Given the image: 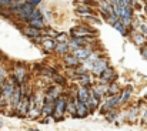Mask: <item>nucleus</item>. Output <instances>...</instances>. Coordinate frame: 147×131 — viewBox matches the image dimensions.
<instances>
[{"mask_svg":"<svg viewBox=\"0 0 147 131\" xmlns=\"http://www.w3.org/2000/svg\"><path fill=\"white\" fill-rule=\"evenodd\" d=\"M67 100H69V94H60V97L54 101V120L60 121L63 120V114L66 113L67 108Z\"/></svg>","mask_w":147,"mask_h":131,"instance_id":"nucleus-1","label":"nucleus"},{"mask_svg":"<svg viewBox=\"0 0 147 131\" xmlns=\"http://www.w3.org/2000/svg\"><path fill=\"white\" fill-rule=\"evenodd\" d=\"M11 76L16 79V81L22 86L23 83H26L27 80V71H26V67L24 66H17L16 69H13V73Z\"/></svg>","mask_w":147,"mask_h":131,"instance_id":"nucleus-2","label":"nucleus"},{"mask_svg":"<svg viewBox=\"0 0 147 131\" xmlns=\"http://www.w3.org/2000/svg\"><path fill=\"white\" fill-rule=\"evenodd\" d=\"M100 79H101L100 83H103V84H104V83H106V84H110V83H113V81L117 79V74L114 73V70H113L110 66H107L106 70L100 74Z\"/></svg>","mask_w":147,"mask_h":131,"instance_id":"nucleus-3","label":"nucleus"},{"mask_svg":"<svg viewBox=\"0 0 147 131\" xmlns=\"http://www.w3.org/2000/svg\"><path fill=\"white\" fill-rule=\"evenodd\" d=\"M76 118H86L90 113H89V108H87V105H86V103H83V101H80V100H77L76 98Z\"/></svg>","mask_w":147,"mask_h":131,"instance_id":"nucleus-4","label":"nucleus"},{"mask_svg":"<svg viewBox=\"0 0 147 131\" xmlns=\"http://www.w3.org/2000/svg\"><path fill=\"white\" fill-rule=\"evenodd\" d=\"M109 66V61H107V58H103V57H100L98 60H96L94 63H93V66H92V70H93V74H97L100 76L104 70H106V67Z\"/></svg>","mask_w":147,"mask_h":131,"instance_id":"nucleus-5","label":"nucleus"},{"mask_svg":"<svg viewBox=\"0 0 147 131\" xmlns=\"http://www.w3.org/2000/svg\"><path fill=\"white\" fill-rule=\"evenodd\" d=\"M98 100H100V98H98L97 95H96L93 91H90V97H89L87 101H86V105H87L90 114H93V113L96 111V108H97V105H98Z\"/></svg>","mask_w":147,"mask_h":131,"instance_id":"nucleus-6","label":"nucleus"},{"mask_svg":"<svg viewBox=\"0 0 147 131\" xmlns=\"http://www.w3.org/2000/svg\"><path fill=\"white\" fill-rule=\"evenodd\" d=\"M22 32H23V34H24V36H27L32 42H33L34 39H37V37H40V36H42V30H40V29H36V27H32V26H29V27L23 29Z\"/></svg>","mask_w":147,"mask_h":131,"instance_id":"nucleus-7","label":"nucleus"},{"mask_svg":"<svg viewBox=\"0 0 147 131\" xmlns=\"http://www.w3.org/2000/svg\"><path fill=\"white\" fill-rule=\"evenodd\" d=\"M60 94H61V88L59 87V86H51V87L47 88L46 98H47V100H53V101H56V100L60 97Z\"/></svg>","mask_w":147,"mask_h":131,"instance_id":"nucleus-8","label":"nucleus"},{"mask_svg":"<svg viewBox=\"0 0 147 131\" xmlns=\"http://www.w3.org/2000/svg\"><path fill=\"white\" fill-rule=\"evenodd\" d=\"M56 42L53 40V37H43V42H42V46H43V48H45V51H47V53H51V51H54V48H56Z\"/></svg>","mask_w":147,"mask_h":131,"instance_id":"nucleus-9","label":"nucleus"},{"mask_svg":"<svg viewBox=\"0 0 147 131\" xmlns=\"http://www.w3.org/2000/svg\"><path fill=\"white\" fill-rule=\"evenodd\" d=\"M27 24H29V26H32V27L40 29V30H45V29H46V23H45L43 17H37V19H30V20H27Z\"/></svg>","mask_w":147,"mask_h":131,"instance_id":"nucleus-10","label":"nucleus"},{"mask_svg":"<svg viewBox=\"0 0 147 131\" xmlns=\"http://www.w3.org/2000/svg\"><path fill=\"white\" fill-rule=\"evenodd\" d=\"M64 63L66 66H70V67H79L80 64V60L74 56V54H64Z\"/></svg>","mask_w":147,"mask_h":131,"instance_id":"nucleus-11","label":"nucleus"},{"mask_svg":"<svg viewBox=\"0 0 147 131\" xmlns=\"http://www.w3.org/2000/svg\"><path fill=\"white\" fill-rule=\"evenodd\" d=\"M77 100H80V101H83V103H86L87 101V98L90 97V91H89V87H86V86H82V87L77 90Z\"/></svg>","mask_w":147,"mask_h":131,"instance_id":"nucleus-12","label":"nucleus"},{"mask_svg":"<svg viewBox=\"0 0 147 131\" xmlns=\"http://www.w3.org/2000/svg\"><path fill=\"white\" fill-rule=\"evenodd\" d=\"M130 95H131V87L129 86V87H126V88H124V90L121 91V94H120V105L126 104V103L129 101Z\"/></svg>","mask_w":147,"mask_h":131,"instance_id":"nucleus-13","label":"nucleus"},{"mask_svg":"<svg viewBox=\"0 0 147 131\" xmlns=\"http://www.w3.org/2000/svg\"><path fill=\"white\" fill-rule=\"evenodd\" d=\"M131 39H133V42L137 44V46H144L146 44V37H144L143 33H133L131 34Z\"/></svg>","mask_w":147,"mask_h":131,"instance_id":"nucleus-14","label":"nucleus"},{"mask_svg":"<svg viewBox=\"0 0 147 131\" xmlns=\"http://www.w3.org/2000/svg\"><path fill=\"white\" fill-rule=\"evenodd\" d=\"M69 50H70L69 43H57L56 48H54V51L59 53V54H66V53H69Z\"/></svg>","mask_w":147,"mask_h":131,"instance_id":"nucleus-15","label":"nucleus"},{"mask_svg":"<svg viewBox=\"0 0 147 131\" xmlns=\"http://www.w3.org/2000/svg\"><path fill=\"white\" fill-rule=\"evenodd\" d=\"M119 93H121V91H120V87H119L114 81L107 86V94H109V95H114V94H119Z\"/></svg>","mask_w":147,"mask_h":131,"instance_id":"nucleus-16","label":"nucleus"},{"mask_svg":"<svg viewBox=\"0 0 147 131\" xmlns=\"http://www.w3.org/2000/svg\"><path fill=\"white\" fill-rule=\"evenodd\" d=\"M137 113H139V107H131L130 111H129V114H127V120L130 123H134L136 118H137Z\"/></svg>","mask_w":147,"mask_h":131,"instance_id":"nucleus-17","label":"nucleus"},{"mask_svg":"<svg viewBox=\"0 0 147 131\" xmlns=\"http://www.w3.org/2000/svg\"><path fill=\"white\" fill-rule=\"evenodd\" d=\"M113 26H114V27H116V30H119V32H120L123 36H126V34H127V29H126V26H124V24H123L120 20H117V21H116Z\"/></svg>","mask_w":147,"mask_h":131,"instance_id":"nucleus-18","label":"nucleus"},{"mask_svg":"<svg viewBox=\"0 0 147 131\" xmlns=\"http://www.w3.org/2000/svg\"><path fill=\"white\" fill-rule=\"evenodd\" d=\"M53 80H54V83H56V84H60V86H64V84H66V80H64L61 76H59L57 73H56V74H53Z\"/></svg>","mask_w":147,"mask_h":131,"instance_id":"nucleus-19","label":"nucleus"},{"mask_svg":"<svg viewBox=\"0 0 147 131\" xmlns=\"http://www.w3.org/2000/svg\"><path fill=\"white\" fill-rule=\"evenodd\" d=\"M116 117H117V113L114 111V108L106 113V118H107L109 121H114V120H116Z\"/></svg>","mask_w":147,"mask_h":131,"instance_id":"nucleus-20","label":"nucleus"},{"mask_svg":"<svg viewBox=\"0 0 147 131\" xmlns=\"http://www.w3.org/2000/svg\"><path fill=\"white\" fill-rule=\"evenodd\" d=\"M56 40H57L59 43H67V34H64V33H60V34H57Z\"/></svg>","mask_w":147,"mask_h":131,"instance_id":"nucleus-21","label":"nucleus"},{"mask_svg":"<svg viewBox=\"0 0 147 131\" xmlns=\"http://www.w3.org/2000/svg\"><path fill=\"white\" fill-rule=\"evenodd\" d=\"M140 51H142V56H143V57L147 60V46H146V44H144V46H142Z\"/></svg>","mask_w":147,"mask_h":131,"instance_id":"nucleus-22","label":"nucleus"},{"mask_svg":"<svg viewBox=\"0 0 147 131\" xmlns=\"http://www.w3.org/2000/svg\"><path fill=\"white\" fill-rule=\"evenodd\" d=\"M140 30H142V33H143L144 36H147V26L146 24H142V26H140Z\"/></svg>","mask_w":147,"mask_h":131,"instance_id":"nucleus-23","label":"nucleus"},{"mask_svg":"<svg viewBox=\"0 0 147 131\" xmlns=\"http://www.w3.org/2000/svg\"><path fill=\"white\" fill-rule=\"evenodd\" d=\"M142 117H143V124H144V126H147V110L143 113V114H142Z\"/></svg>","mask_w":147,"mask_h":131,"instance_id":"nucleus-24","label":"nucleus"},{"mask_svg":"<svg viewBox=\"0 0 147 131\" xmlns=\"http://www.w3.org/2000/svg\"><path fill=\"white\" fill-rule=\"evenodd\" d=\"M47 33H50V37H57V33L51 29H47Z\"/></svg>","mask_w":147,"mask_h":131,"instance_id":"nucleus-25","label":"nucleus"},{"mask_svg":"<svg viewBox=\"0 0 147 131\" xmlns=\"http://www.w3.org/2000/svg\"><path fill=\"white\" fill-rule=\"evenodd\" d=\"M27 1H30L33 6H37V4H40V1H42V0H27Z\"/></svg>","mask_w":147,"mask_h":131,"instance_id":"nucleus-26","label":"nucleus"},{"mask_svg":"<svg viewBox=\"0 0 147 131\" xmlns=\"http://www.w3.org/2000/svg\"><path fill=\"white\" fill-rule=\"evenodd\" d=\"M1 126H3V123H1V120H0V128H1Z\"/></svg>","mask_w":147,"mask_h":131,"instance_id":"nucleus-27","label":"nucleus"},{"mask_svg":"<svg viewBox=\"0 0 147 131\" xmlns=\"http://www.w3.org/2000/svg\"><path fill=\"white\" fill-rule=\"evenodd\" d=\"M1 58H3V54H1V53H0V60H1Z\"/></svg>","mask_w":147,"mask_h":131,"instance_id":"nucleus-28","label":"nucleus"},{"mask_svg":"<svg viewBox=\"0 0 147 131\" xmlns=\"http://www.w3.org/2000/svg\"><path fill=\"white\" fill-rule=\"evenodd\" d=\"M144 10H146V13H147V4H146V7H144Z\"/></svg>","mask_w":147,"mask_h":131,"instance_id":"nucleus-29","label":"nucleus"},{"mask_svg":"<svg viewBox=\"0 0 147 131\" xmlns=\"http://www.w3.org/2000/svg\"><path fill=\"white\" fill-rule=\"evenodd\" d=\"M146 1H147V0H146Z\"/></svg>","mask_w":147,"mask_h":131,"instance_id":"nucleus-30","label":"nucleus"}]
</instances>
